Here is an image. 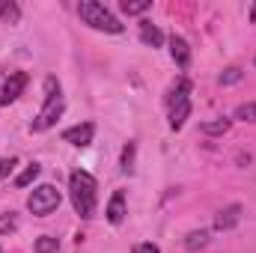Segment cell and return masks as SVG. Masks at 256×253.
I'll return each instance as SVG.
<instances>
[{
	"label": "cell",
	"instance_id": "obj_11",
	"mask_svg": "<svg viewBox=\"0 0 256 253\" xmlns=\"http://www.w3.org/2000/svg\"><path fill=\"white\" fill-rule=\"evenodd\" d=\"M191 116V98L188 102H182V104H176V108H170V128L173 131H179V128L185 126V120Z\"/></svg>",
	"mask_w": 256,
	"mask_h": 253
},
{
	"label": "cell",
	"instance_id": "obj_4",
	"mask_svg": "<svg viewBox=\"0 0 256 253\" xmlns=\"http://www.w3.org/2000/svg\"><path fill=\"white\" fill-rule=\"evenodd\" d=\"M60 202H63V196H60V190L54 188V185H39V188H33V194L27 196V208L36 218H48L51 212L60 208Z\"/></svg>",
	"mask_w": 256,
	"mask_h": 253
},
{
	"label": "cell",
	"instance_id": "obj_1",
	"mask_svg": "<svg viewBox=\"0 0 256 253\" xmlns=\"http://www.w3.org/2000/svg\"><path fill=\"white\" fill-rule=\"evenodd\" d=\"M68 194H72V206L74 212L90 220L96 214V202H98V182L86 173V170H74L68 176Z\"/></svg>",
	"mask_w": 256,
	"mask_h": 253
},
{
	"label": "cell",
	"instance_id": "obj_6",
	"mask_svg": "<svg viewBox=\"0 0 256 253\" xmlns=\"http://www.w3.org/2000/svg\"><path fill=\"white\" fill-rule=\"evenodd\" d=\"M92 134H96V126H92V122H84V126L66 128L63 140L72 143V146H90V143H92Z\"/></svg>",
	"mask_w": 256,
	"mask_h": 253
},
{
	"label": "cell",
	"instance_id": "obj_19",
	"mask_svg": "<svg viewBox=\"0 0 256 253\" xmlns=\"http://www.w3.org/2000/svg\"><path fill=\"white\" fill-rule=\"evenodd\" d=\"M57 238H51V236H42L39 242H36V253H57Z\"/></svg>",
	"mask_w": 256,
	"mask_h": 253
},
{
	"label": "cell",
	"instance_id": "obj_18",
	"mask_svg": "<svg viewBox=\"0 0 256 253\" xmlns=\"http://www.w3.org/2000/svg\"><path fill=\"white\" fill-rule=\"evenodd\" d=\"M236 120H242V122H256V102L238 104V108H236Z\"/></svg>",
	"mask_w": 256,
	"mask_h": 253
},
{
	"label": "cell",
	"instance_id": "obj_12",
	"mask_svg": "<svg viewBox=\"0 0 256 253\" xmlns=\"http://www.w3.org/2000/svg\"><path fill=\"white\" fill-rule=\"evenodd\" d=\"M188 92H191V84L182 78L173 90H170V96H167V104L170 108H176V104H182V102H188Z\"/></svg>",
	"mask_w": 256,
	"mask_h": 253
},
{
	"label": "cell",
	"instance_id": "obj_3",
	"mask_svg": "<svg viewBox=\"0 0 256 253\" xmlns=\"http://www.w3.org/2000/svg\"><path fill=\"white\" fill-rule=\"evenodd\" d=\"M45 92H48V96H45V108H42L39 116L33 120L30 131H48V128L63 116V110H66V102H63V96H60V84H57L54 78L45 80Z\"/></svg>",
	"mask_w": 256,
	"mask_h": 253
},
{
	"label": "cell",
	"instance_id": "obj_22",
	"mask_svg": "<svg viewBox=\"0 0 256 253\" xmlns=\"http://www.w3.org/2000/svg\"><path fill=\"white\" fill-rule=\"evenodd\" d=\"M12 167H15V161H12V158H0V179H6Z\"/></svg>",
	"mask_w": 256,
	"mask_h": 253
},
{
	"label": "cell",
	"instance_id": "obj_17",
	"mask_svg": "<svg viewBox=\"0 0 256 253\" xmlns=\"http://www.w3.org/2000/svg\"><path fill=\"white\" fill-rule=\"evenodd\" d=\"M39 173H42V167H39V164H30V167H27V170L15 179V185H18V188H27L33 179H39Z\"/></svg>",
	"mask_w": 256,
	"mask_h": 253
},
{
	"label": "cell",
	"instance_id": "obj_15",
	"mask_svg": "<svg viewBox=\"0 0 256 253\" xmlns=\"http://www.w3.org/2000/svg\"><path fill=\"white\" fill-rule=\"evenodd\" d=\"M242 78H244V72H242L238 66H230V68H224V72H220L218 84H220V86H232V84H238Z\"/></svg>",
	"mask_w": 256,
	"mask_h": 253
},
{
	"label": "cell",
	"instance_id": "obj_21",
	"mask_svg": "<svg viewBox=\"0 0 256 253\" xmlns=\"http://www.w3.org/2000/svg\"><path fill=\"white\" fill-rule=\"evenodd\" d=\"M131 164H134V143H128L126 152H122V170H126V173H131V170H134Z\"/></svg>",
	"mask_w": 256,
	"mask_h": 253
},
{
	"label": "cell",
	"instance_id": "obj_14",
	"mask_svg": "<svg viewBox=\"0 0 256 253\" xmlns=\"http://www.w3.org/2000/svg\"><path fill=\"white\" fill-rule=\"evenodd\" d=\"M206 244H208V232L206 230H194V232L185 236V248L188 250H202Z\"/></svg>",
	"mask_w": 256,
	"mask_h": 253
},
{
	"label": "cell",
	"instance_id": "obj_23",
	"mask_svg": "<svg viewBox=\"0 0 256 253\" xmlns=\"http://www.w3.org/2000/svg\"><path fill=\"white\" fill-rule=\"evenodd\" d=\"M134 253H161V250H158L152 242H143V244H137V248H134Z\"/></svg>",
	"mask_w": 256,
	"mask_h": 253
},
{
	"label": "cell",
	"instance_id": "obj_16",
	"mask_svg": "<svg viewBox=\"0 0 256 253\" xmlns=\"http://www.w3.org/2000/svg\"><path fill=\"white\" fill-rule=\"evenodd\" d=\"M152 6V0H122V12L126 15H140Z\"/></svg>",
	"mask_w": 256,
	"mask_h": 253
},
{
	"label": "cell",
	"instance_id": "obj_20",
	"mask_svg": "<svg viewBox=\"0 0 256 253\" xmlns=\"http://www.w3.org/2000/svg\"><path fill=\"white\" fill-rule=\"evenodd\" d=\"M15 230H18L15 218H12V214H0V236H9V232H15Z\"/></svg>",
	"mask_w": 256,
	"mask_h": 253
},
{
	"label": "cell",
	"instance_id": "obj_8",
	"mask_svg": "<svg viewBox=\"0 0 256 253\" xmlns=\"http://www.w3.org/2000/svg\"><path fill=\"white\" fill-rule=\"evenodd\" d=\"M170 54H173V60H176L179 68L191 66V48H188V42L182 36H170Z\"/></svg>",
	"mask_w": 256,
	"mask_h": 253
},
{
	"label": "cell",
	"instance_id": "obj_5",
	"mask_svg": "<svg viewBox=\"0 0 256 253\" xmlns=\"http://www.w3.org/2000/svg\"><path fill=\"white\" fill-rule=\"evenodd\" d=\"M27 72H12L9 78H6V84H3V96H0V104L3 108H9L12 102H18V96L24 92V86H27Z\"/></svg>",
	"mask_w": 256,
	"mask_h": 253
},
{
	"label": "cell",
	"instance_id": "obj_10",
	"mask_svg": "<svg viewBox=\"0 0 256 253\" xmlns=\"http://www.w3.org/2000/svg\"><path fill=\"white\" fill-rule=\"evenodd\" d=\"M140 39H143V45H149V48H161V45H164V33H161L155 24H149V21H140Z\"/></svg>",
	"mask_w": 256,
	"mask_h": 253
},
{
	"label": "cell",
	"instance_id": "obj_9",
	"mask_svg": "<svg viewBox=\"0 0 256 253\" xmlns=\"http://www.w3.org/2000/svg\"><path fill=\"white\" fill-rule=\"evenodd\" d=\"M126 194L122 190H116L114 196H110V202H108V220L114 224V226H120L122 220H126Z\"/></svg>",
	"mask_w": 256,
	"mask_h": 253
},
{
	"label": "cell",
	"instance_id": "obj_7",
	"mask_svg": "<svg viewBox=\"0 0 256 253\" xmlns=\"http://www.w3.org/2000/svg\"><path fill=\"white\" fill-rule=\"evenodd\" d=\"M238 220H242V206L232 202V206H226V208L218 212V218H214V230H232Z\"/></svg>",
	"mask_w": 256,
	"mask_h": 253
},
{
	"label": "cell",
	"instance_id": "obj_13",
	"mask_svg": "<svg viewBox=\"0 0 256 253\" xmlns=\"http://www.w3.org/2000/svg\"><path fill=\"white\" fill-rule=\"evenodd\" d=\"M202 134H208V137H214V134H226L230 128H232V120H226V116H220V120H208V122H202Z\"/></svg>",
	"mask_w": 256,
	"mask_h": 253
},
{
	"label": "cell",
	"instance_id": "obj_24",
	"mask_svg": "<svg viewBox=\"0 0 256 253\" xmlns=\"http://www.w3.org/2000/svg\"><path fill=\"white\" fill-rule=\"evenodd\" d=\"M250 21H256V6L250 9Z\"/></svg>",
	"mask_w": 256,
	"mask_h": 253
},
{
	"label": "cell",
	"instance_id": "obj_2",
	"mask_svg": "<svg viewBox=\"0 0 256 253\" xmlns=\"http://www.w3.org/2000/svg\"><path fill=\"white\" fill-rule=\"evenodd\" d=\"M78 15H80L84 24H90L92 30H102V33H122V30H126V27L120 24V18H116L104 3H96V0H80Z\"/></svg>",
	"mask_w": 256,
	"mask_h": 253
}]
</instances>
